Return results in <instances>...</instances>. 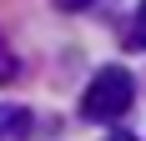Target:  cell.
Returning a JSON list of instances; mask_svg holds the SVG:
<instances>
[{
  "instance_id": "6da1fadb",
  "label": "cell",
  "mask_w": 146,
  "mask_h": 141,
  "mask_svg": "<svg viewBox=\"0 0 146 141\" xmlns=\"http://www.w3.org/2000/svg\"><path fill=\"white\" fill-rule=\"evenodd\" d=\"M131 101H136V81L121 66H101L91 76L86 96H81V116L86 121H121L131 111Z\"/></svg>"
},
{
  "instance_id": "7a4b0ae2",
  "label": "cell",
  "mask_w": 146,
  "mask_h": 141,
  "mask_svg": "<svg viewBox=\"0 0 146 141\" xmlns=\"http://www.w3.org/2000/svg\"><path fill=\"white\" fill-rule=\"evenodd\" d=\"M15 76H20V61H15V45L0 30V86H15Z\"/></svg>"
},
{
  "instance_id": "3957f363",
  "label": "cell",
  "mask_w": 146,
  "mask_h": 141,
  "mask_svg": "<svg viewBox=\"0 0 146 141\" xmlns=\"http://www.w3.org/2000/svg\"><path fill=\"white\" fill-rule=\"evenodd\" d=\"M126 45H131V51H146V0H141V10H136L131 30H126Z\"/></svg>"
},
{
  "instance_id": "277c9868",
  "label": "cell",
  "mask_w": 146,
  "mask_h": 141,
  "mask_svg": "<svg viewBox=\"0 0 146 141\" xmlns=\"http://www.w3.org/2000/svg\"><path fill=\"white\" fill-rule=\"evenodd\" d=\"M86 5H96V0H56V10H86Z\"/></svg>"
},
{
  "instance_id": "5b68a950",
  "label": "cell",
  "mask_w": 146,
  "mask_h": 141,
  "mask_svg": "<svg viewBox=\"0 0 146 141\" xmlns=\"http://www.w3.org/2000/svg\"><path fill=\"white\" fill-rule=\"evenodd\" d=\"M106 141H136V136H131V131H111Z\"/></svg>"
},
{
  "instance_id": "8992f818",
  "label": "cell",
  "mask_w": 146,
  "mask_h": 141,
  "mask_svg": "<svg viewBox=\"0 0 146 141\" xmlns=\"http://www.w3.org/2000/svg\"><path fill=\"white\" fill-rule=\"evenodd\" d=\"M0 121H5V111H0ZM0 136H5V126H0Z\"/></svg>"
}]
</instances>
